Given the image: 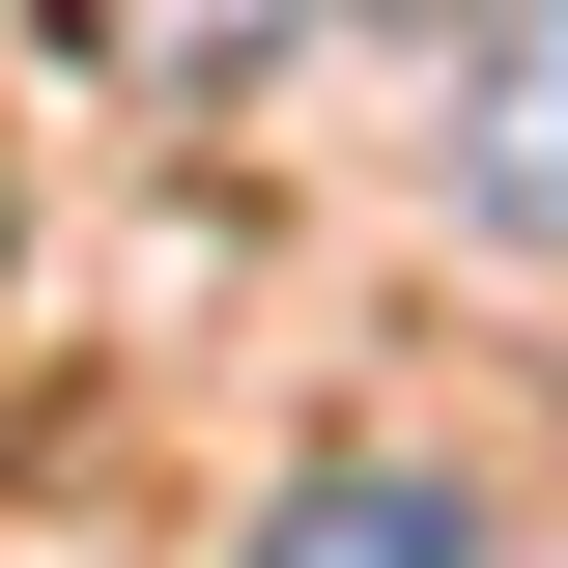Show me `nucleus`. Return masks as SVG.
<instances>
[{"instance_id": "obj_1", "label": "nucleus", "mask_w": 568, "mask_h": 568, "mask_svg": "<svg viewBox=\"0 0 568 568\" xmlns=\"http://www.w3.org/2000/svg\"><path fill=\"white\" fill-rule=\"evenodd\" d=\"M455 200H484L511 256H568V0H511L484 58H455Z\"/></svg>"}, {"instance_id": "obj_2", "label": "nucleus", "mask_w": 568, "mask_h": 568, "mask_svg": "<svg viewBox=\"0 0 568 568\" xmlns=\"http://www.w3.org/2000/svg\"><path fill=\"white\" fill-rule=\"evenodd\" d=\"M256 568H484V511L426 484V455H313V484L256 511Z\"/></svg>"}, {"instance_id": "obj_3", "label": "nucleus", "mask_w": 568, "mask_h": 568, "mask_svg": "<svg viewBox=\"0 0 568 568\" xmlns=\"http://www.w3.org/2000/svg\"><path fill=\"white\" fill-rule=\"evenodd\" d=\"M58 58H85V85H142V114H227V85L284 58V0H58Z\"/></svg>"}, {"instance_id": "obj_4", "label": "nucleus", "mask_w": 568, "mask_h": 568, "mask_svg": "<svg viewBox=\"0 0 568 568\" xmlns=\"http://www.w3.org/2000/svg\"><path fill=\"white\" fill-rule=\"evenodd\" d=\"M369 29H455V0H369Z\"/></svg>"}]
</instances>
